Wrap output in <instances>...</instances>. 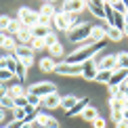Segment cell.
Returning a JSON list of instances; mask_svg holds the SVG:
<instances>
[{
    "label": "cell",
    "mask_w": 128,
    "mask_h": 128,
    "mask_svg": "<svg viewBox=\"0 0 128 128\" xmlns=\"http://www.w3.org/2000/svg\"><path fill=\"white\" fill-rule=\"evenodd\" d=\"M17 17L19 21L25 25V28H34V25H38V21H40V13H36V10H32L28 6H21L19 8V13H17Z\"/></svg>",
    "instance_id": "cell-2"
},
{
    "label": "cell",
    "mask_w": 128,
    "mask_h": 128,
    "mask_svg": "<svg viewBox=\"0 0 128 128\" xmlns=\"http://www.w3.org/2000/svg\"><path fill=\"white\" fill-rule=\"evenodd\" d=\"M28 105V97H19V99H15V107H25Z\"/></svg>",
    "instance_id": "cell-40"
},
{
    "label": "cell",
    "mask_w": 128,
    "mask_h": 128,
    "mask_svg": "<svg viewBox=\"0 0 128 128\" xmlns=\"http://www.w3.org/2000/svg\"><path fill=\"white\" fill-rule=\"evenodd\" d=\"M55 74H59V76H82V65H72V63H57L55 67Z\"/></svg>",
    "instance_id": "cell-6"
},
{
    "label": "cell",
    "mask_w": 128,
    "mask_h": 128,
    "mask_svg": "<svg viewBox=\"0 0 128 128\" xmlns=\"http://www.w3.org/2000/svg\"><path fill=\"white\" fill-rule=\"evenodd\" d=\"M2 128H4V126H2Z\"/></svg>",
    "instance_id": "cell-50"
},
{
    "label": "cell",
    "mask_w": 128,
    "mask_h": 128,
    "mask_svg": "<svg viewBox=\"0 0 128 128\" xmlns=\"http://www.w3.org/2000/svg\"><path fill=\"white\" fill-rule=\"evenodd\" d=\"M44 42H46V48H50L52 44H57V42H59V40H57V34H52V32H50V34L44 38Z\"/></svg>",
    "instance_id": "cell-36"
},
{
    "label": "cell",
    "mask_w": 128,
    "mask_h": 128,
    "mask_svg": "<svg viewBox=\"0 0 128 128\" xmlns=\"http://www.w3.org/2000/svg\"><path fill=\"white\" fill-rule=\"evenodd\" d=\"M30 46H32L34 50H42V48H46V42H44V38H34Z\"/></svg>",
    "instance_id": "cell-33"
},
{
    "label": "cell",
    "mask_w": 128,
    "mask_h": 128,
    "mask_svg": "<svg viewBox=\"0 0 128 128\" xmlns=\"http://www.w3.org/2000/svg\"><path fill=\"white\" fill-rule=\"evenodd\" d=\"M124 36H128V23L124 25Z\"/></svg>",
    "instance_id": "cell-47"
},
{
    "label": "cell",
    "mask_w": 128,
    "mask_h": 128,
    "mask_svg": "<svg viewBox=\"0 0 128 128\" xmlns=\"http://www.w3.org/2000/svg\"><path fill=\"white\" fill-rule=\"evenodd\" d=\"M52 25H55L57 30H61V32H69V15L59 10V13L55 15V19H52Z\"/></svg>",
    "instance_id": "cell-12"
},
{
    "label": "cell",
    "mask_w": 128,
    "mask_h": 128,
    "mask_svg": "<svg viewBox=\"0 0 128 128\" xmlns=\"http://www.w3.org/2000/svg\"><path fill=\"white\" fill-rule=\"evenodd\" d=\"M13 78H15L13 72H8V69H0V84H6L8 80H13Z\"/></svg>",
    "instance_id": "cell-32"
},
{
    "label": "cell",
    "mask_w": 128,
    "mask_h": 128,
    "mask_svg": "<svg viewBox=\"0 0 128 128\" xmlns=\"http://www.w3.org/2000/svg\"><path fill=\"white\" fill-rule=\"evenodd\" d=\"M59 13V10H57L55 6H52L50 2H46V4H42V8H40V17H44V19H55V15Z\"/></svg>",
    "instance_id": "cell-17"
},
{
    "label": "cell",
    "mask_w": 128,
    "mask_h": 128,
    "mask_svg": "<svg viewBox=\"0 0 128 128\" xmlns=\"http://www.w3.org/2000/svg\"><path fill=\"white\" fill-rule=\"evenodd\" d=\"M99 63V69H109V72H116L118 69V59H116V55H105Z\"/></svg>",
    "instance_id": "cell-13"
},
{
    "label": "cell",
    "mask_w": 128,
    "mask_h": 128,
    "mask_svg": "<svg viewBox=\"0 0 128 128\" xmlns=\"http://www.w3.org/2000/svg\"><path fill=\"white\" fill-rule=\"evenodd\" d=\"M21 128H34V124H25V122H23V126H21Z\"/></svg>",
    "instance_id": "cell-46"
},
{
    "label": "cell",
    "mask_w": 128,
    "mask_h": 128,
    "mask_svg": "<svg viewBox=\"0 0 128 128\" xmlns=\"http://www.w3.org/2000/svg\"><path fill=\"white\" fill-rule=\"evenodd\" d=\"M36 124L42 126V128H59V122H57L55 118H50L48 114H42V111L36 116Z\"/></svg>",
    "instance_id": "cell-11"
},
{
    "label": "cell",
    "mask_w": 128,
    "mask_h": 128,
    "mask_svg": "<svg viewBox=\"0 0 128 128\" xmlns=\"http://www.w3.org/2000/svg\"><path fill=\"white\" fill-rule=\"evenodd\" d=\"M86 8L90 10V15H94L97 19H107L105 17V6H103V2H99V0H90V2H86Z\"/></svg>",
    "instance_id": "cell-10"
},
{
    "label": "cell",
    "mask_w": 128,
    "mask_h": 128,
    "mask_svg": "<svg viewBox=\"0 0 128 128\" xmlns=\"http://www.w3.org/2000/svg\"><path fill=\"white\" fill-rule=\"evenodd\" d=\"M107 38L114 40V42H120L122 38H124V32H122V30H116V28H109V25H107Z\"/></svg>",
    "instance_id": "cell-26"
},
{
    "label": "cell",
    "mask_w": 128,
    "mask_h": 128,
    "mask_svg": "<svg viewBox=\"0 0 128 128\" xmlns=\"http://www.w3.org/2000/svg\"><path fill=\"white\" fill-rule=\"evenodd\" d=\"M124 109H128V101H124Z\"/></svg>",
    "instance_id": "cell-48"
},
{
    "label": "cell",
    "mask_w": 128,
    "mask_h": 128,
    "mask_svg": "<svg viewBox=\"0 0 128 128\" xmlns=\"http://www.w3.org/2000/svg\"><path fill=\"white\" fill-rule=\"evenodd\" d=\"M111 120H114L116 124H118V122H122V120H124V114H122V111H111Z\"/></svg>",
    "instance_id": "cell-39"
},
{
    "label": "cell",
    "mask_w": 128,
    "mask_h": 128,
    "mask_svg": "<svg viewBox=\"0 0 128 128\" xmlns=\"http://www.w3.org/2000/svg\"><path fill=\"white\" fill-rule=\"evenodd\" d=\"M4 40H6V36H4V34H2V32H0V46H2V44H4Z\"/></svg>",
    "instance_id": "cell-44"
},
{
    "label": "cell",
    "mask_w": 128,
    "mask_h": 128,
    "mask_svg": "<svg viewBox=\"0 0 128 128\" xmlns=\"http://www.w3.org/2000/svg\"><path fill=\"white\" fill-rule=\"evenodd\" d=\"M17 46H19V44H17V40H15V38H10V36H6V40H4V44L0 46V48H2V50H6L8 55H15Z\"/></svg>",
    "instance_id": "cell-22"
},
{
    "label": "cell",
    "mask_w": 128,
    "mask_h": 128,
    "mask_svg": "<svg viewBox=\"0 0 128 128\" xmlns=\"http://www.w3.org/2000/svg\"><path fill=\"white\" fill-rule=\"evenodd\" d=\"M103 44H105V42H99V44H92V46H78L72 55H67L65 63H72V65H82V63H86V61L92 59L94 52L103 48Z\"/></svg>",
    "instance_id": "cell-1"
},
{
    "label": "cell",
    "mask_w": 128,
    "mask_h": 128,
    "mask_svg": "<svg viewBox=\"0 0 128 128\" xmlns=\"http://www.w3.org/2000/svg\"><path fill=\"white\" fill-rule=\"evenodd\" d=\"M109 107H111V111H124V101L114 97V99L109 101Z\"/></svg>",
    "instance_id": "cell-29"
},
{
    "label": "cell",
    "mask_w": 128,
    "mask_h": 128,
    "mask_svg": "<svg viewBox=\"0 0 128 128\" xmlns=\"http://www.w3.org/2000/svg\"><path fill=\"white\" fill-rule=\"evenodd\" d=\"M90 28H92L90 23H84V25H80V28H76V30H69L67 32L69 40L76 42V44H84V42L90 38Z\"/></svg>",
    "instance_id": "cell-4"
},
{
    "label": "cell",
    "mask_w": 128,
    "mask_h": 128,
    "mask_svg": "<svg viewBox=\"0 0 128 128\" xmlns=\"http://www.w3.org/2000/svg\"><path fill=\"white\" fill-rule=\"evenodd\" d=\"M111 8H114L118 15H122V17L126 19V15H128V2H122V0H114V2H111Z\"/></svg>",
    "instance_id": "cell-21"
},
{
    "label": "cell",
    "mask_w": 128,
    "mask_h": 128,
    "mask_svg": "<svg viewBox=\"0 0 128 128\" xmlns=\"http://www.w3.org/2000/svg\"><path fill=\"white\" fill-rule=\"evenodd\" d=\"M107 38V28H103V25H92L90 28V42L92 44H99V42H105Z\"/></svg>",
    "instance_id": "cell-9"
},
{
    "label": "cell",
    "mask_w": 128,
    "mask_h": 128,
    "mask_svg": "<svg viewBox=\"0 0 128 128\" xmlns=\"http://www.w3.org/2000/svg\"><path fill=\"white\" fill-rule=\"evenodd\" d=\"M25 118H28V114H25V109H23V107H15V109H13V120H21V122H25Z\"/></svg>",
    "instance_id": "cell-31"
},
{
    "label": "cell",
    "mask_w": 128,
    "mask_h": 128,
    "mask_svg": "<svg viewBox=\"0 0 128 128\" xmlns=\"http://www.w3.org/2000/svg\"><path fill=\"white\" fill-rule=\"evenodd\" d=\"M21 126H23V122H21V120H8L4 128H21Z\"/></svg>",
    "instance_id": "cell-38"
},
{
    "label": "cell",
    "mask_w": 128,
    "mask_h": 128,
    "mask_svg": "<svg viewBox=\"0 0 128 128\" xmlns=\"http://www.w3.org/2000/svg\"><path fill=\"white\" fill-rule=\"evenodd\" d=\"M38 67L42 69V72H55L57 61L52 59V57H44V59H40V61H38Z\"/></svg>",
    "instance_id": "cell-19"
},
{
    "label": "cell",
    "mask_w": 128,
    "mask_h": 128,
    "mask_svg": "<svg viewBox=\"0 0 128 128\" xmlns=\"http://www.w3.org/2000/svg\"><path fill=\"white\" fill-rule=\"evenodd\" d=\"M86 21H82L78 17V15H69V30H76V28H80V25H84Z\"/></svg>",
    "instance_id": "cell-30"
},
{
    "label": "cell",
    "mask_w": 128,
    "mask_h": 128,
    "mask_svg": "<svg viewBox=\"0 0 128 128\" xmlns=\"http://www.w3.org/2000/svg\"><path fill=\"white\" fill-rule=\"evenodd\" d=\"M126 23H128V15H126Z\"/></svg>",
    "instance_id": "cell-49"
},
{
    "label": "cell",
    "mask_w": 128,
    "mask_h": 128,
    "mask_svg": "<svg viewBox=\"0 0 128 128\" xmlns=\"http://www.w3.org/2000/svg\"><path fill=\"white\" fill-rule=\"evenodd\" d=\"M10 21L13 19H10L8 15H0V32H6L8 25H10Z\"/></svg>",
    "instance_id": "cell-34"
},
{
    "label": "cell",
    "mask_w": 128,
    "mask_h": 128,
    "mask_svg": "<svg viewBox=\"0 0 128 128\" xmlns=\"http://www.w3.org/2000/svg\"><path fill=\"white\" fill-rule=\"evenodd\" d=\"M122 114H124V120L128 122V109H124V111H122Z\"/></svg>",
    "instance_id": "cell-45"
},
{
    "label": "cell",
    "mask_w": 128,
    "mask_h": 128,
    "mask_svg": "<svg viewBox=\"0 0 128 128\" xmlns=\"http://www.w3.org/2000/svg\"><path fill=\"white\" fill-rule=\"evenodd\" d=\"M78 101H80V99L76 97V94H67V97L61 99V109H65V114H67V111H72L74 107H76Z\"/></svg>",
    "instance_id": "cell-16"
},
{
    "label": "cell",
    "mask_w": 128,
    "mask_h": 128,
    "mask_svg": "<svg viewBox=\"0 0 128 128\" xmlns=\"http://www.w3.org/2000/svg\"><path fill=\"white\" fill-rule=\"evenodd\" d=\"M105 126H107V120H105V118H101V116L92 122V128H105Z\"/></svg>",
    "instance_id": "cell-37"
},
{
    "label": "cell",
    "mask_w": 128,
    "mask_h": 128,
    "mask_svg": "<svg viewBox=\"0 0 128 128\" xmlns=\"http://www.w3.org/2000/svg\"><path fill=\"white\" fill-rule=\"evenodd\" d=\"M116 59H118V69H128V52H118Z\"/></svg>",
    "instance_id": "cell-27"
},
{
    "label": "cell",
    "mask_w": 128,
    "mask_h": 128,
    "mask_svg": "<svg viewBox=\"0 0 128 128\" xmlns=\"http://www.w3.org/2000/svg\"><path fill=\"white\" fill-rule=\"evenodd\" d=\"M97 74H99V63L94 61V59H90L86 63H82V78H86V80H94L97 78Z\"/></svg>",
    "instance_id": "cell-8"
},
{
    "label": "cell",
    "mask_w": 128,
    "mask_h": 128,
    "mask_svg": "<svg viewBox=\"0 0 128 128\" xmlns=\"http://www.w3.org/2000/svg\"><path fill=\"white\" fill-rule=\"evenodd\" d=\"M34 48L32 46H28V44H19L17 46V50H15V57H17V61H21L25 67H30L32 63H34Z\"/></svg>",
    "instance_id": "cell-5"
},
{
    "label": "cell",
    "mask_w": 128,
    "mask_h": 128,
    "mask_svg": "<svg viewBox=\"0 0 128 128\" xmlns=\"http://www.w3.org/2000/svg\"><path fill=\"white\" fill-rule=\"evenodd\" d=\"M61 99L63 97H59V92H52V94H48V97L42 99V107H48V109L61 107Z\"/></svg>",
    "instance_id": "cell-14"
},
{
    "label": "cell",
    "mask_w": 128,
    "mask_h": 128,
    "mask_svg": "<svg viewBox=\"0 0 128 128\" xmlns=\"http://www.w3.org/2000/svg\"><path fill=\"white\" fill-rule=\"evenodd\" d=\"M88 105H90V99H88V97H82V99L76 103V107H74L72 111H67V116H69V118H74V116H82L84 109H86Z\"/></svg>",
    "instance_id": "cell-15"
},
{
    "label": "cell",
    "mask_w": 128,
    "mask_h": 128,
    "mask_svg": "<svg viewBox=\"0 0 128 128\" xmlns=\"http://www.w3.org/2000/svg\"><path fill=\"white\" fill-rule=\"evenodd\" d=\"M0 124L6 126V109H2V107H0Z\"/></svg>",
    "instance_id": "cell-41"
},
{
    "label": "cell",
    "mask_w": 128,
    "mask_h": 128,
    "mask_svg": "<svg viewBox=\"0 0 128 128\" xmlns=\"http://www.w3.org/2000/svg\"><path fill=\"white\" fill-rule=\"evenodd\" d=\"M48 52H50V57H52V59L59 63V59L63 57V52H65V50H63V44H61V42H57V44H52L50 48H48Z\"/></svg>",
    "instance_id": "cell-24"
},
{
    "label": "cell",
    "mask_w": 128,
    "mask_h": 128,
    "mask_svg": "<svg viewBox=\"0 0 128 128\" xmlns=\"http://www.w3.org/2000/svg\"><path fill=\"white\" fill-rule=\"evenodd\" d=\"M84 8H86V2H82V0H67V2L61 4V13L65 15H78Z\"/></svg>",
    "instance_id": "cell-7"
},
{
    "label": "cell",
    "mask_w": 128,
    "mask_h": 128,
    "mask_svg": "<svg viewBox=\"0 0 128 128\" xmlns=\"http://www.w3.org/2000/svg\"><path fill=\"white\" fill-rule=\"evenodd\" d=\"M25 76H28V67H25L21 61H17V69H15V78H19L21 82H23V80H25Z\"/></svg>",
    "instance_id": "cell-28"
},
{
    "label": "cell",
    "mask_w": 128,
    "mask_h": 128,
    "mask_svg": "<svg viewBox=\"0 0 128 128\" xmlns=\"http://www.w3.org/2000/svg\"><path fill=\"white\" fill-rule=\"evenodd\" d=\"M6 69L15 74V69H17V57H15V55H8V59H6Z\"/></svg>",
    "instance_id": "cell-35"
},
{
    "label": "cell",
    "mask_w": 128,
    "mask_h": 128,
    "mask_svg": "<svg viewBox=\"0 0 128 128\" xmlns=\"http://www.w3.org/2000/svg\"><path fill=\"white\" fill-rule=\"evenodd\" d=\"M111 76H114V72H109V69H99V74H97V78H94V82H99V84H109Z\"/></svg>",
    "instance_id": "cell-23"
},
{
    "label": "cell",
    "mask_w": 128,
    "mask_h": 128,
    "mask_svg": "<svg viewBox=\"0 0 128 128\" xmlns=\"http://www.w3.org/2000/svg\"><path fill=\"white\" fill-rule=\"evenodd\" d=\"M116 128H128V122L122 120V122H118V124H116Z\"/></svg>",
    "instance_id": "cell-43"
},
{
    "label": "cell",
    "mask_w": 128,
    "mask_h": 128,
    "mask_svg": "<svg viewBox=\"0 0 128 128\" xmlns=\"http://www.w3.org/2000/svg\"><path fill=\"white\" fill-rule=\"evenodd\" d=\"M28 90L32 94H36V97H40V99H44V97H48V94L57 92V88H55L52 82H36V84H32V86H28Z\"/></svg>",
    "instance_id": "cell-3"
},
{
    "label": "cell",
    "mask_w": 128,
    "mask_h": 128,
    "mask_svg": "<svg viewBox=\"0 0 128 128\" xmlns=\"http://www.w3.org/2000/svg\"><path fill=\"white\" fill-rule=\"evenodd\" d=\"M15 40H17V44H32V40H34V36H32V32H30V28H25L23 32H19L17 36H15Z\"/></svg>",
    "instance_id": "cell-18"
},
{
    "label": "cell",
    "mask_w": 128,
    "mask_h": 128,
    "mask_svg": "<svg viewBox=\"0 0 128 128\" xmlns=\"http://www.w3.org/2000/svg\"><path fill=\"white\" fill-rule=\"evenodd\" d=\"M6 59L8 55H0V69H6Z\"/></svg>",
    "instance_id": "cell-42"
},
{
    "label": "cell",
    "mask_w": 128,
    "mask_h": 128,
    "mask_svg": "<svg viewBox=\"0 0 128 128\" xmlns=\"http://www.w3.org/2000/svg\"><path fill=\"white\" fill-rule=\"evenodd\" d=\"M82 118H84V120H88V122H94V120L99 118V111H97V107H92V105H88V107L84 109Z\"/></svg>",
    "instance_id": "cell-25"
},
{
    "label": "cell",
    "mask_w": 128,
    "mask_h": 128,
    "mask_svg": "<svg viewBox=\"0 0 128 128\" xmlns=\"http://www.w3.org/2000/svg\"><path fill=\"white\" fill-rule=\"evenodd\" d=\"M32 32V36H34V38H46V36L50 34V28H46V25H34V28L30 30Z\"/></svg>",
    "instance_id": "cell-20"
}]
</instances>
